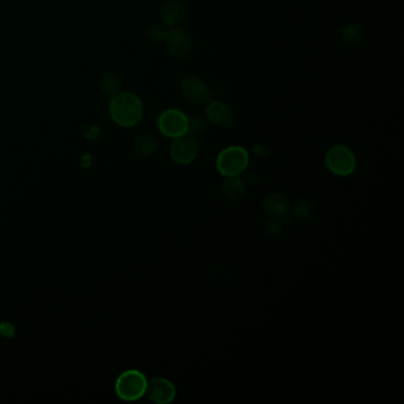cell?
<instances>
[{
  "label": "cell",
  "instance_id": "6da1fadb",
  "mask_svg": "<svg viewBox=\"0 0 404 404\" xmlns=\"http://www.w3.org/2000/svg\"><path fill=\"white\" fill-rule=\"evenodd\" d=\"M111 119L120 127L130 128L140 123L144 116V105L140 98L130 91H119L111 96L108 103Z\"/></svg>",
  "mask_w": 404,
  "mask_h": 404
},
{
  "label": "cell",
  "instance_id": "7a4b0ae2",
  "mask_svg": "<svg viewBox=\"0 0 404 404\" xmlns=\"http://www.w3.org/2000/svg\"><path fill=\"white\" fill-rule=\"evenodd\" d=\"M249 164V153L242 146L224 148L217 157L216 167L223 177L240 176Z\"/></svg>",
  "mask_w": 404,
  "mask_h": 404
},
{
  "label": "cell",
  "instance_id": "3957f363",
  "mask_svg": "<svg viewBox=\"0 0 404 404\" xmlns=\"http://www.w3.org/2000/svg\"><path fill=\"white\" fill-rule=\"evenodd\" d=\"M325 164L333 174L347 177L356 170L357 159L350 147L345 145H335L326 153Z\"/></svg>",
  "mask_w": 404,
  "mask_h": 404
},
{
  "label": "cell",
  "instance_id": "277c9868",
  "mask_svg": "<svg viewBox=\"0 0 404 404\" xmlns=\"http://www.w3.org/2000/svg\"><path fill=\"white\" fill-rule=\"evenodd\" d=\"M147 379L144 374L138 370H128L116 379V395L123 400H137L146 393Z\"/></svg>",
  "mask_w": 404,
  "mask_h": 404
},
{
  "label": "cell",
  "instance_id": "5b68a950",
  "mask_svg": "<svg viewBox=\"0 0 404 404\" xmlns=\"http://www.w3.org/2000/svg\"><path fill=\"white\" fill-rule=\"evenodd\" d=\"M157 127L163 135L174 139L188 133L189 116L179 109H167L159 114Z\"/></svg>",
  "mask_w": 404,
  "mask_h": 404
},
{
  "label": "cell",
  "instance_id": "8992f818",
  "mask_svg": "<svg viewBox=\"0 0 404 404\" xmlns=\"http://www.w3.org/2000/svg\"><path fill=\"white\" fill-rule=\"evenodd\" d=\"M198 150V141L195 135L183 134L181 137L174 138L170 148L171 158L179 165H189L197 158Z\"/></svg>",
  "mask_w": 404,
  "mask_h": 404
},
{
  "label": "cell",
  "instance_id": "52a82bcc",
  "mask_svg": "<svg viewBox=\"0 0 404 404\" xmlns=\"http://www.w3.org/2000/svg\"><path fill=\"white\" fill-rule=\"evenodd\" d=\"M181 91L183 96L193 103L208 105L210 101H213V91L198 76H185L181 81Z\"/></svg>",
  "mask_w": 404,
  "mask_h": 404
},
{
  "label": "cell",
  "instance_id": "ba28073f",
  "mask_svg": "<svg viewBox=\"0 0 404 404\" xmlns=\"http://www.w3.org/2000/svg\"><path fill=\"white\" fill-rule=\"evenodd\" d=\"M167 49L174 58L185 60L193 50V38L188 30L172 28L169 30L167 40Z\"/></svg>",
  "mask_w": 404,
  "mask_h": 404
},
{
  "label": "cell",
  "instance_id": "9c48e42d",
  "mask_svg": "<svg viewBox=\"0 0 404 404\" xmlns=\"http://www.w3.org/2000/svg\"><path fill=\"white\" fill-rule=\"evenodd\" d=\"M148 398L157 404H169L174 402L177 395V390L174 383L170 382L169 379L153 378L147 382V388H146V393Z\"/></svg>",
  "mask_w": 404,
  "mask_h": 404
},
{
  "label": "cell",
  "instance_id": "30bf717a",
  "mask_svg": "<svg viewBox=\"0 0 404 404\" xmlns=\"http://www.w3.org/2000/svg\"><path fill=\"white\" fill-rule=\"evenodd\" d=\"M206 119L220 128H229L234 125L235 114L230 106L220 100H213L206 106Z\"/></svg>",
  "mask_w": 404,
  "mask_h": 404
},
{
  "label": "cell",
  "instance_id": "8fae6325",
  "mask_svg": "<svg viewBox=\"0 0 404 404\" xmlns=\"http://www.w3.org/2000/svg\"><path fill=\"white\" fill-rule=\"evenodd\" d=\"M185 18V8L181 0H167L160 8V19L164 26L177 28Z\"/></svg>",
  "mask_w": 404,
  "mask_h": 404
},
{
  "label": "cell",
  "instance_id": "7c38bea8",
  "mask_svg": "<svg viewBox=\"0 0 404 404\" xmlns=\"http://www.w3.org/2000/svg\"><path fill=\"white\" fill-rule=\"evenodd\" d=\"M264 210L271 218H284L291 210V203L285 195L274 192L264 197Z\"/></svg>",
  "mask_w": 404,
  "mask_h": 404
},
{
  "label": "cell",
  "instance_id": "4fadbf2b",
  "mask_svg": "<svg viewBox=\"0 0 404 404\" xmlns=\"http://www.w3.org/2000/svg\"><path fill=\"white\" fill-rule=\"evenodd\" d=\"M220 192L228 201H237L242 198L246 192V181L242 179L240 176L225 177L220 186Z\"/></svg>",
  "mask_w": 404,
  "mask_h": 404
},
{
  "label": "cell",
  "instance_id": "5bb4252c",
  "mask_svg": "<svg viewBox=\"0 0 404 404\" xmlns=\"http://www.w3.org/2000/svg\"><path fill=\"white\" fill-rule=\"evenodd\" d=\"M157 140L151 134H141L134 140L133 152L134 155L139 158H147L155 153L157 150Z\"/></svg>",
  "mask_w": 404,
  "mask_h": 404
},
{
  "label": "cell",
  "instance_id": "9a60e30c",
  "mask_svg": "<svg viewBox=\"0 0 404 404\" xmlns=\"http://www.w3.org/2000/svg\"><path fill=\"white\" fill-rule=\"evenodd\" d=\"M99 84H100L101 91L109 96H113L121 91V79L116 72H107L102 74Z\"/></svg>",
  "mask_w": 404,
  "mask_h": 404
},
{
  "label": "cell",
  "instance_id": "2e32d148",
  "mask_svg": "<svg viewBox=\"0 0 404 404\" xmlns=\"http://www.w3.org/2000/svg\"><path fill=\"white\" fill-rule=\"evenodd\" d=\"M340 37L344 43L354 45V44L359 43L363 40L364 31L361 29V26H357V24H347L340 29Z\"/></svg>",
  "mask_w": 404,
  "mask_h": 404
},
{
  "label": "cell",
  "instance_id": "e0dca14e",
  "mask_svg": "<svg viewBox=\"0 0 404 404\" xmlns=\"http://www.w3.org/2000/svg\"><path fill=\"white\" fill-rule=\"evenodd\" d=\"M293 213L298 220H310L314 215L313 204L308 199H299L293 206Z\"/></svg>",
  "mask_w": 404,
  "mask_h": 404
},
{
  "label": "cell",
  "instance_id": "ac0fdd59",
  "mask_svg": "<svg viewBox=\"0 0 404 404\" xmlns=\"http://www.w3.org/2000/svg\"><path fill=\"white\" fill-rule=\"evenodd\" d=\"M167 35H169V29L164 24H153L147 29L148 38L155 42V43L165 42Z\"/></svg>",
  "mask_w": 404,
  "mask_h": 404
},
{
  "label": "cell",
  "instance_id": "d6986e66",
  "mask_svg": "<svg viewBox=\"0 0 404 404\" xmlns=\"http://www.w3.org/2000/svg\"><path fill=\"white\" fill-rule=\"evenodd\" d=\"M206 130V123L198 116L189 118V132L190 134H199Z\"/></svg>",
  "mask_w": 404,
  "mask_h": 404
},
{
  "label": "cell",
  "instance_id": "ffe728a7",
  "mask_svg": "<svg viewBox=\"0 0 404 404\" xmlns=\"http://www.w3.org/2000/svg\"><path fill=\"white\" fill-rule=\"evenodd\" d=\"M284 228H285V224L282 222V218H273V220L268 222L266 229L269 235H280L282 234Z\"/></svg>",
  "mask_w": 404,
  "mask_h": 404
}]
</instances>
